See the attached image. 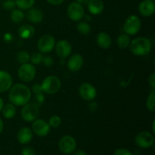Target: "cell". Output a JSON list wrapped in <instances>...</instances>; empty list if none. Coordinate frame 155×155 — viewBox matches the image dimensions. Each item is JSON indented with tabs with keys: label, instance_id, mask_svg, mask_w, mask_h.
Returning <instances> with one entry per match:
<instances>
[{
	"label": "cell",
	"instance_id": "12",
	"mask_svg": "<svg viewBox=\"0 0 155 155\" xmlns=\"http://www.w3.org/2000/svg\"><path fill=\"white\" fill-rule=\"evenodd\" d=\"M32 131L34 133L36 136L44 137L46 136L50 133L51 127L48 122L42 119H36L33 121L32 124Z\"/></svg>",
	"mask_w": 155,
	"mask_h": 155
},
{
	"label": "cell",
	"instance_id": "8",
	"mask_svg": "<svg viewBox=\"0 0 155 155\" xmlns=\"http://www.w3.org/2000/svg\"><path fill=\"white\" fill-rule=\"evenodd\" d=\"M55 45V39L51 35H44L37 42V48L42 54H47L52 51Z\"/></svg>",
	"mask_w": 155,
	"mask_h": 155
},
{
	"label": "cell",
	"instance_id": "16",
	"mask_svg": "<svg viewBox=\"0 0 155 155\" xmlns=\"http://www.w3.org/2000/svg\"><path fill=\"white\" fill-rule=\"evenodd\" d=\"M13 84L12 75L5 71H0V92H5L10 89Z\"/></svg>",
	"mask_w": 155,
	"mask_h": 155
},
{
	"label": "cell",
	"instance_id": "41",
	"mask_svg": "<svg viewBox=\"0 0 155 155\" xmlns=\"http://www.w3.org/2000/svg\"><path fill=\"white\" fill-rule=\"evenodd\" d=\"M76 1H77V2L80 3L83 5H87L90 0H76Z\"/></svg>",
	"mask_w": 155,
	"mask_h": 155
},
{
	"label": "cell",
	"instance_id": "18",
	"mask_svg": "<svg viewBox=\"0 0 155 155\" xmlns=\"http://www.w3.org/2000/svg\"><path fill=\"white\" fill-rule=\"evenodd\" d=\"M27 18L30 22L38 24L43 20V13L37 8H30L27 13Z\"/></svg>",
	"mask_w": 155,
	"mask_h": 155
},
{
	"label": "cell",
	"instance_id": "19",
	"mask_svg": "<svg viewBox=\"0 0 155 155\" xmlns=\"http://www.w3.org/2000/svg\"><path fill=\"white\" fill-rule=\"evenodd\" d=\"M96 41L98 46L103 49L109 48L112 43L111 37L108 33H105V32H101V33H98V36H97Z\"/></svg>",
	"mask_w": 155,
	"mask_h": 155
},
{
	"label": "cell",
	"instance_id": "17",
	"mask_svg": "<svg viewBox=\"0 0 155 155\" xmlns=\"http://www.w3.org/2000/svg\"><path fill=\"white\" fill-rule=\"evenodd\" d=\"M33 131L29 127H22L20 129L17 134L18 142L22 145H27L31 142L33 139Z\"/></svg>",
	"mask_w": 155,
	"mask_h": 155
},
{
	"label": "cell",
	"instance_id": "15",
	"mask_svg": "<svg viewBox=\"0 0 155 155\" xmlns=\"http://www.w3.org/2000/svg\"><path fill=\"white\" fill-rule=\"evenodd\" d=\"M84 60L81 54H74L68 61V68L72 72H77L83 68Z\"/></svg>",
	"mask_w": 155,
	"mask_h": 155
},
{
	"label": "cell",
	"instance_id": "3",
	"mask_svg": "<svg viewBox=\"0 0 155 155\" xmlns=\"http://www.w3.org/2000/svg\"><path fill=\"white\" fill-rule=\"evenodd\" d=\"M41 86H42V92L48 95H53L57 93L60 90L61 87V82L60 79L56 76L50 75L44 79Z\"/></svg>",
	"mask_w": 155,
	"mask_h": 155
},
{
	"label": "cell",
	"instance_id": "28",
	"mask_svg": "<svg viewBox=\"0 0 155 155\" xmlns=\"http://www.w3.org/2000/svg\"><path fill=\"white\" fill-rule=\"evenodd\" d=\"M16 59L18 61V62L21 64H23L28 63L30 61V55L27 51H20L17 54Z\"/></svg>",
	"mask_w": 155,
	"mask_h": 155
},
{
	"label": "cell",
	"instance_id": "9",
	"mask_svg": "<svg viewBox=\"0 0 155 155\" xmlns=\"http://www.w3.org/2000/svg\"><path fill=\"white\" fill-rule=\"evenodd\" d=\"M67 14H68V18L71 21H80V20L84 18V8L81 4L77 2H74L68 5V9H67Z\"/></svg>",
	"mask_w": 155,
	"mask_h": 155
},
{
	"label": "cell",
	"instance_id": "5",
	"mask_svg": "<svg viewBox=\"0 0 155 155\" xmlns=\"http://www.w3.org/2000/svg\"><path fill=\"white\" fill-rule=\"evenodd\" d=\"M36 74V68L30 63L23 64L20 66L18 71V77L24 83H29L34 80Z\"/></svg>",
	"mask_w": 155,
	"mask_h": 155
},
{
	"label": "cell",
	"instance_id": "34",
	"mask_svg": "<svg viewBox=\"0 0 155 155\" xmlns=\"http://www.w3.org/2000/svg\"><path fill=\"white\" fill-rule=\"evenodd\" d=\"M114 155H133L132 152L125 148H118L114 153Z\"/></svg>",
	"mask_w": 155,
	"mask_h": 155
},
{
	"label": "cell",
	"instance_id": "42",
	"mask_svg": "<svg viewBox=\"0 0 155 155\" xmlns=\"http://www.w3.org/2000/svg\"><path fill=\"white\" fill-rule=\"evenodd\" d=\"M3 129H4V123L2 120L0 118V133H2V132L3 131Z\"/></svg>",
	"mask_w": 155,
	"mask_h": 155
},
{
	"label": "cell",
	"instance_id": "31",
	"mask_svg": "<svg viewBox=\"0 0 155 155\" xmlns=\"http://www.w3.org/2000/svg\"><path fill=\"white\" fill-rule=\"evenodd\" d=\"M2 7L5 10L12 11L16 8V3L15 0H6L3 2Z\"/></svg>",
	"mask_w": 155,
	"mask_h": 155
},
{
	"label": "cell",
	"instance_id": "44",
	"mask_svg": "<svg viewBox=\"0 0 155 155\" xmlns=\"http://www.w3.org/2000/svg\"><path fill=\"white\" fill-rule=\"evenodd\" d=\"M152 131L153 133H155V120H154L152 122Z\"/></svg>",
	"mask_w": 155,
	"mask_h": 155
},
{
	"label": "cell",
	"instance_id": "7",
	"mask_svg": "<svg viewBox=\"0 0 155 155\" xmlns=\"http://www.w3.org/2000/svg\"><path fill=\"white\" fill-rule=\"evenodd\" d=\"M59 150L64 154H71L75 151L77 148V142L71 136H64L61 138L58 142Z\"/></svg>",
	"mask_w": 155,
	"mask_h": 155
},
{
	"label": "cell",
	"instance_id": "6",
	"mask_svg": "<svg viewBox=\"0 0 155 155\" xmlns=\"http://www.w3.org/2000/svg\"><path fill=\"white\" fill-rule=\"evenodd\" d=\"M39 115V107L34 103H27L23 106L21 117L25 122L31 123L38 118Z\"/></svg>",
	"mask_w": 155,
	"mask_h": 155
},
{
	"label": "cell",
	"instance_id": "23",
	"mask_svg": "<svg viewBox=\"0 0 155 155\" xmlns=\"http://www.w3.org/2000/svg\"><path fill=\"white\" fill-rule=\"evenodd\" d=\"M130 36L126 33H123V34H120L117 39V45L120 48H122V49H124V48H128L129 45L130 44Z\"/></svg>",
	"mask_w": 155,
	"mask_h": 155
},
{
	"label": "cell",
	"instance_id": "21",
	"mask_svg": "<svg viewBox=\"0 0 155 155\" xmlns=\"http://www.w3.org/2000/svg\"><path fill=\"white\" fill-rule=\"evenodd\" d=\"M35 33L34 27L28 24H23L18 29V34L22 39H30Z\"/></svg>",
	"mask_w": 155,
	"mask_h": 155
},
{
	"label": "cell",
	"instance_id": "39",
	"mask_svg": "<svg viewBox=\"0 0 155 155\" xmlns=\"http://www.w3.org/2000/svg\"><path fill=\"white\" fill-rule=\"evenodd\" d=\"M46 1L51 5H60L64 2V0H46Z\"/></svg>",
	"mask_w": 155,
	"mask_h": 155
},
{
	"label": "cell",
	"instance_id": "4",
	"mask_svg": "<svg viewBox=\"0 0 155 155\" xmlns=\"http://www.w3.org/2000/svg\"><path fill=\"white\" fill-rule=\"evenodd\" d=\"M142 22L140 18L136 15H133L126 19L124 25V30L126 34L129 36H135L141 30Z\"/></svg>",
	"mask_w": 155,
	"mask_h": 155
},
{
	"label": "cell",
	"instance_id": "25",
	"mask_svg": "<svg viewBox=\"0 0 155 155\" xmlns=\"http://www.w3.org/2000/svg\"><path fill=\"white\" fill-rule=\"evenodd\" d=\"M77 30L80 34L83 36H88L91 32V27L86 21H80L77 24Z\"/></svg>",
	"mask_w": 155,
	"mask_h": 155
},
{
	"label": "cell",
	"instance_id": "20",
	"mask_svg": "<svg viewBox=\"0 0 155 155\" xmlns=\"http://www.w3.org/2000/svg\"><path fill=\"white\" fill-rule=\"evenodd\" d=\"M88 10L94 15H100L104 11V5L101 0H90L87 4Z\"/></svg>",
	"mask_w": 155,
	"mask_h": 155
},
{
	"label": "cell",
	"instance_id": "43",
	"mask_svg": "<svg viewBox=\"0 0 155 155\" xmlns=\"http://www.w3.org/2000/svg\"><path fill=\"white\" fill-rule=\"evenodd\" d=\"M3 107H4V101H3L2 98L0 97V112L2 110Z\"/></svg>",
	"mask_w": 155,
	"mask_h": 155
},
{
	"label": "cell",
	"instance_id": "22",
	"mask_svg": "<svg viewBox=\"0 0 155 155\" xmlns=\"http://www.w3.org/2000/svg\"><path fill=\"white\" fill-rule=\"evenodd\" d=\"M2 112V115L5 118L8 120L12 119L16 114V107L13 104L8 103V104L4 105Z\"/></svg>",
	"mask_w": 155,
	"mask_h": 155
},
{
	"label": "cell",
	"instance_id": "2",
	"mask_svg": "<svg viewBox=\"0 0 155 155\" xmlns=\"http://www.w3.org/2000/svg\"><path fill=\"white\" fill-rule=\"evenodd\" d=\"M129 47L134 55L145 56L151 52L152 43L148 38L140 36L131 41Z\"/></svg>",
	"mask_w": 155,
	"mask_h": 155
},
{
	"label": "cell",
	"instance_id": "10",
	"mask_svg": "<svg viewBox=\"0 0 155 155\" xmlns=\"http://www.w3.org/2000/svg\"><path fill=\"white\" fill-rule=\"evenodd\" d=\"M135 143L142 148H149L154 145V137L149 132H140L135 138Z\"/></svg>",
	"mask_w": 155,
	"mask_h": 155
},
{
	"label": "cell",
	"instance_id": "30",
	"mask_svg": "<svg viewBox=\"0 0 155 155\" xmlns=\"http://www.w3.org/2000/svg\"><path fill=\"white\" fill-rule=\"evenodd\" d=\"M42 53L40 52H35L30 56V61H31V64L33 65H39L42 63Z\"/></svg>",
	"mask_w": 155,
	"mask_h": 155
},
{
	"label": "cell",
	"instance_id": "14",
	"mask_svg": "<svg viewBox=\"0 0 155 155\" xmlns=\"http://www.w3.org/2000/svg\"><path fill=\"white\" fill-rule=\"evenodd\" d=\"M155 4L153 0H143L139 5V12L142 16L148 18L154 15Z\"/></svg>",
	"mask_w": 155,
	"mask_h": 155
},
{
	"label": "cell",
	"instance_id": "38",
	"mask_svg": "<svg viewBox=\"0 0 155 155\" xmlns=\"http://www.w3.org/2000/svg\"><path fill=\"white\" fill-rule=\"evenodd\" d=\"M148 84L151 89H155V74L152 73L148 77Z\"/></svg>",
	"mask_w": 155,
	"mask_h": 155
},
{
	"label": "cell",
	"instance_id": "29",
	"mask_svg": "<svg viewBox=\"0 0 155 155\" xmlns=\"http://www.w3.org/2000/svg\"><path fill=\"white\" fill-rule=\"evenodd\" d=\"M48 124H49L51 128H58L61 124V119L60 117L57 116V115H54V116L51 117L48 120Z\"/></svg>",
	"mask_w": 155,
	"mask_h": 155
},
{
	"label": "cell",
	"instance_id": "13",
	"mask_svg": "<svg viewBox=\"0 0 155 155\" xmlns=\"http://www.w3.org/2000/svg\"><path fill=\"white\" fill-rule=\"evenodd\" d=\"M55 53L61 58H66L69 57L72 51V45L69 41L66 39H61L54 45Z\"/></svg>",
	"mask_w": 155,
	"mask_h": 155
},
{
	"label": "cell",
	"instance_id": "1",
	"mask_svg": "<svg viewBox=\"0 0 155 155\" xmlns=\"http://www.w3.org/2000/svg\"><path fill=\"white\" fill-rule=\"evenodd\" d=\"M31 90L25 84L17 83L9 89L8 99L15 106H24L31 98Z\"/></svg>",
	"mask_w": 155,
	"mask_h": 155
},
{
	"label": "cell",
	"instance_id": "36",
	"mask_svg": "<svg viewBox=\"0 0 155 155\" xmlns=\"http://www.w3.org/2000/svg\"><path fill=\"white\" fill-rule=\"evenodd\" d=\"M98 104H97V102L94 101L93 100L89 101V104H88V109H89L91 112L96 111V110H98Z\"/></svg>",
	"mask_w": 155,
	"mask_h": 155
},
{
	"label": "cell",
	"instance_id": "33",
	"mask_svg": "<svg viewBox=\"0 0 155 155\" xmlns=\"http://www.w3.org/2000/svg\"><path fill=\"white\" fill-rule=\"evenodd\" d=\"M42 63L43 64L44 66L47 67V68H50V67L52 66L54 61H53L52 58L50 57V56H45V57L42 58Z\"/></svg>",
	"mask_w": 155,
	"mask_h": 155
},
{
	"label": "cell",
	"instance_id": "35",
	"mask_svg": "<svg viewBox=\"0 0 155 155\" xmlns=\"http://www.w3.org/2000/svg\"><path fill=\"white\" fill-rule=\"evenodd\" d=\"M21 155H36V152L30 147H26L21 151Z\"/></svg>",
	"mask_w": 155,
	"mask_h": 155
},
{
	"label": "cell",
	"instance_id": "24",
	"mask_svg": "<svg viewBox=\"0 0 155 155\" xmlns=\"http://www.w3.org/2000/svg\"><path fill=\"white\" fill-rule=\"evenodd\" d=\"M11 19L15 24H20L24 19V13L21 9H14L11 13Z\"/></svg>",
	"mask_w": 155,
	"mask_h": 155
},
{
	"label": "cell",
	"instance_id": "27",
	"mask_svg": "<svg viewBox=\"0 0 155 155\" xmlns=\"http://www.w3.org/2000/svg\"><path fill=\"white\" fill-rule=\"evenodd\" d=\"M146 107L151 112L155 110V89H151V92L147 98Z\"/></svg>",
	"mask_w": 155,
	"mask_h": 155
},
{
	"label": "cell",
	"instance_id": "37",
	"mask_svg": "<svg viewBox=\"0 0 155 155\" xmlns=\"http://www.w3.org/2000/svg\"><path fill=\"white\" fill-rule=\"evenodd\" d=\"M31 92L34 94H38V93H42V86H41V84L39 83H36V84L33 85L32 86V90Z\"/></svg>",
	"mask_w": 155,
	"mask_h": 155
},
{
	"label": "cell",
	"instance_id": "32",
	"mask_svg": "<svg viewBox=\"0 0 155 155\" xmlns=\"http://www.w3.org/2000/svg\"><path fill=\"white\" fill-rule=\"evenodd\" d=\"M44 101H45V96H44L43 93H38L35 94L34 98H33V103L36 104V105L39 106L42 105L44 103Z\"/></svg>",
	"mask_w": 155,
	"mask_h": 155
},
{
	"label": "cell",
	"instance_id": "26",
	"mask_svg": "<svg viewBox=\"0 0 155 155\" xmlns=\"http://www.w3.org/2000/svg\"><path fill=\"white\" fill-rule=\"evenodd\" d=\"M36 0H15L16 6L21 10H28L34 5Z\"/></svg>",
	"mask_w": 155,
	"mask_h": 155
},
{
	"label": "cell",
	"instance_id": "11",
	"mask_svg": "<svg viewBox=\"0 0 155 155\" xmlns=\"http://www.w3.org/2000/svg\"><path fill=\"white\" fill-rule=\"evenodd\" d=\"M79 95L84 101H90L95 98L97 90L95 86L89 83H84L79 87Z\"/></svg>",
	"mask_w": 155,
	"mask_h": 155
},
{
	"label": "cell",
	"instance_id": "40",
	"mask_svg": "<svg viewBox=\"0 0 155 155\" xmlns=\"http://www.w3.org/2000/svg\"><path fill=\"white\" fill-rule=\"evenodd\" d=\"M74 155H87V154H86V152L84 151V150L80 149V150H77V151H75Z\"/></svg>",
	"mask_w": 155,
	"mask_h": 155
}]
</instances>
